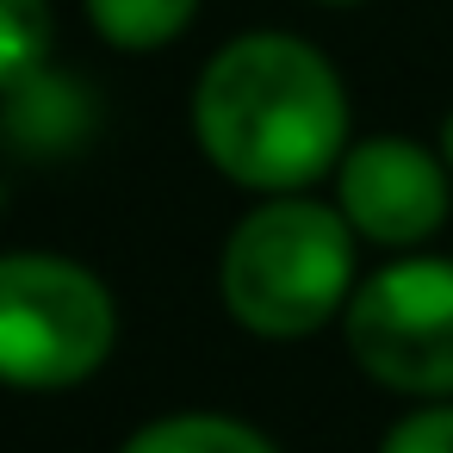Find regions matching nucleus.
I'll list each match as a JSON object with an SVG mask.
<instances>
[{"mask_svg":"<svg viewBox=\"0 0 453 453\" xmlns=\"http://www.w3.org/2000/svg\"><path fill=\"white\" fill-rule=\"evenodd\" d=\"M193 131L218 174L249 193H304L335 174L348 150V88L323 50L292 32H242L230 38L199 88Z\"/></svg>","mask_w":453,"mask_h":453,"instance_id":"nucleus-1","label":"nucleus"},{"mask_svg":"<svg viewBox=\"0 0 453 453\" xmlns=\"http://www.w3.org/2000/svg\"><path fill=\"white\" fill-rule=\"evenodd\" d=\"M354 230L335 205L304 199V193H273L255 211L236 218L224 261H218V292L224 311L267 342L317 335L329 317L348 311L354 298Z\"/></svg>","mask_w":453,"mask_h":453,"instance_id":"nucleus-2","label":"nucleus"},{"mask_svg":"<svg viewBox=\"0 0 453 453\" xmlns=\"http://www.w3.org/2000/svg\"><path fill=\"white\" fill-rule=\"evenodd\" d=\"M119 304L106 280L69 255H0V385L69 391L106 366Z\"/></svg>","mask_w":453,"mask_h":453,"instance_id":"nucleus-3","label":"nucleus"},{"mask_svg":"<svg viewBox=\"0 0 453 453\" xmlns=\"http://www.w3.org/2000/svg\"><path fill=\"white\" fill-rule=\"evenodd\" d=\"M360 372L403 397H453V261H391L342 311Z\"/></svg>","mask_w":453,"mask_h":453,"instance_id":"nucleus-4","label":"nucleus"},{"mask_svg":"<svg viewBox=\"0 0 453 453\" xmlns=\"http://www.w3.org/2000/svg\"><path fill=\"white\" fill-rule=\"evenodd\" d=\"M335 211L348 218V230L360 242L416 249L453 211L447 162L428 143H416V137H366V143H348L342 162H335Z\"/></svg>","mask_w":453,"mask_h":453,"instance_id":"nucleus-5","label":"nucleus"},{"mask_svg":"<svg viewBox=\"0 0 453 453\" xmlns=\"http://www.w3.org/2000/svg\"><path fill=\"white\" fill-rule=\"evenodd\" d=\"M0 100H7L0 106V125H7V137L19 150H32V156H69L94 131V94L75 75L50 69V63L38 75H26L19 88H7Z\"/></svg>","mask_w":453,"mask_h":453,"instance_id":"nucleus-6","label":"nucleus"},{"mask_svg":"<svg viewBox=\"0 0 453 453\" xmlns=\"http://www.w3.org/2000/svg\"><path fill=\"white\" fill-rule=\"evenodd\" d=\"M119 453H280L261 428L236 422V416H211V410H187V416H162L143 422Z\"/></svg>","mask_w":453,"mask_h":453,"instance_id":"nucleus-7","label":"nucleus"},{"mask_svg":"<svg viewBox=\"0 0 453 453\" xmlns=\"http://www.w3.org/2000/svg\"><path fill=\"white\" fill-rule=\"evenodd\" d=\"M88 19L112 50H162L174 44L193 19H199V0H88Z\"/></svg>","mask_w":453,"mask_h":453,"instance_id":"nucleus-8","label":"nucleus"},{"mask_svg":"<svg viewBox=\"0 0 453 453\" xmlns=\"http://www.w3.org/2000/svg\"><path fill=\"white\" fill-rule=\"evenodd\" d=\"M50 63V0H0V94Z\"/></svg>","mask_w":453,"mask_h":453,"instance_id":"nucleus-9","label":"nucleus"},{"mask_svg":"<svg viewBox=\"0 0 453 453\" xmlns=\"http://www.w3.org/2000/svg\"><path fill=\"white\" fill-rule=\"evenodd\" d=\"M379 453H453V403H422V410H410L403 422H391L385 428V441H379Z\"/></svg>","mask_w":453,"mask_h":453,"instance_id":"nucleus-10","label":"nucleus"},{"mask_svg":"<svg viewBox=\"0 0 453 453\" xmlns=\"http://www.w3.org/2000/svg\"><path fill=\"white\" fill-rule=\"evenodd\" d=\"M434 156L447 162V174H453V112H447V125H441V143H434Z\"/></svg>","mask_w":453,"mask_h":453,"instance_id":"nucleus-11","label":"nucleus"},{"mask_svg":"<svg viewBox=\"0 0 453 453\" xmlns=\"http://www.w3.org/2000/svg\"><path fill=\"white\" fill-rule=\"evenodd\" d=\"M323 7H360V0H323Z\"/></svg>","mask_w":453,"mask_h":453,"instance_id":"nucleus-12","label":"nucleus"}]
</instances>
